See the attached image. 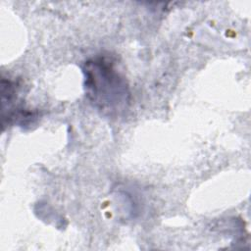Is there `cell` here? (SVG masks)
<instances>
[{"instance_id": "6da1fadb", "label": "cell", "mask_w": 251, "mask_h": 251, "mask_svg": "<svg viewBox=\"0 0 251 251\" xmlns=\"http://www.w3.org/2000/svg\"><path fill=\"white\" fill-rule=\"evenodd\" d=\"M82 72L86 95L98 110L114 116L127 108L128 86L111 61L103 57L90 59L85 62Z\"/></svg>"}]
</instances>
